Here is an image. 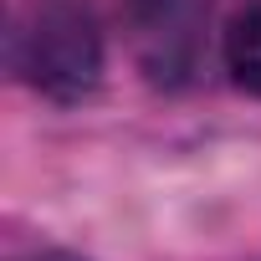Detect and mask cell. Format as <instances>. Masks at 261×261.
I'll return each instance as SVG.
<instances>
[{
	"label": "cell",
	"mask_w": 261,
	"mask_h": 261,
	"mask_svg": "<svg viewBox=\"0 0 261 261\" xmlns=\"http://www.w3.org/2000/svg\"><path fill=\"white\" fill-rule=\"evenodd\" d=\"M11 67L41 97L82 102L102 82V36H97L92 11L77 0H41L16 31Z\"/></svg>",
	"instance_id": "cell-1"
},
{
	"label": "cell",
	"mask_w": 261,
	"mask_h": 261,
	"mask_svg": "<svg viewBox=\"0 0 261 261\" xmlns=\"http://www.w3.org/2000/svg\"><path fill=\"white\" fill-rule=\"evenodd\" d=\"M220 0H128L139 62L154 82H185L200 57V31Z\"/></svg>",
	"instance_id": "cell-2"
},
{
	"label": "cell",
	"mask_w": 261,
	"mask_h": 261,
	"mask_svg": "<svg viewBox=\"0 0 261 261\" xmlns=\"http://www.w3.org/2000/svg\"><path fill=\"white\" fill-rule=\"evenodd\" d=\"M225 72L241 92L261 97V0L241 6L225 26Z\"/></svg>",
	"instance_id": "cell-3"
},
{
	"label": "cell",
	"mask_w": 261,
	"mask_h": 261,
	"mask_svg": "<svg viewBox=\"0 0 261 261\" xmlns=\"http://www.w3.org/2000/svg\"><path fill=\"white\" fill-rule=\"evenodd\" d=\"M36 261H82V256H67V251H46V256H36Z\"/></svg>",
	"instance_id": "cell-4"
}]
</instances>
